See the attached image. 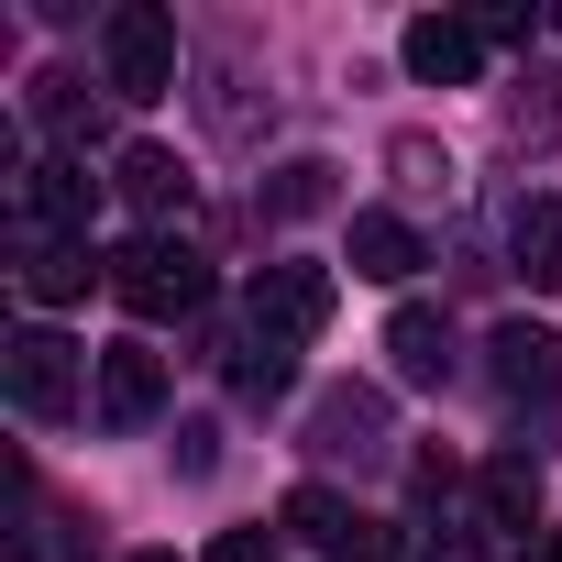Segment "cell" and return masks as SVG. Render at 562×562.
<instances>
[{"label":"cell","instance_id":"cell-1","mask_svg":"<svg viewBox=\"0 0 562 562\" xmlns=\"http://www.w3.org/2000/svg\"><path fill=\"white\" fill-rule=\"evenodd\" d=\"M111 299H122L133 321H199V310H210V254L177 243V232H144V243L111 254Z\"/></svg>","mask_w":562,"mask_h":562},{"label":"cell","instance_id":"cell-2","mask_svg":"<svg viewBox=\"0 0 562 562\" xmlns=\"http://www.w3.org/2000/svg\"><path fill=\"white\" fill-rule=\"evenodd\" d=\"M89 375H100V364H78V342H67V331H45V321L0 342V386H12V408H23V419H67V408L89 397Z\"/></svg>","mask_w":562,"mask_h":562},{"label":"cell","instance_id":"cell-3","mask_svg":"<svg viewBox=\"0 0 562 562\" xmlns=\"http://www.w3.org/2000/svg\"><path fill=\"white\" fill-rule=\"evenodd\" d=\"M100 67H111V100H166L177 89V23L155 0H122L100 23Z\"/></svg>","mask_w":562,"mask_h":562},{"label":"cell","instance_id":"cell-4","mask_svg":"<svg viewBox=\"0 0 562 562\" xmlns=\"http://www.w3.org/2000/svg\"><path fill=\"white\" fill-rule=\"evenodd\" d=\"M331 299H342V288H331V265H299V254H288V265H265V276H254V331L299 353L310 331H331Z\"/></svg>","mask_w":562,"mask_h":562},{"label":"cell","instance_id":"cell-5","mask_svg":"<svg viewBox=\"0 0 562 562\" xmlns=\"http://www.w3.org/2000/svg\"><path fill=\"white\" fill-rule=\"evenodd\" d=\"M89 408H100L111 430H144V419L166 408V353H155V342H111L100 375H89Z\"/></svg>","mask_w":562,"mask_h":562},{"label":"cell","instance_id":"cell-6","mask_svg":"<svg viewBox=\"0 0 562 562\" xmlns=\"http://www.w3.org/2000/svg\"><path fill=\"white\" fill-rule=\"evenodd\" d=\"M89 210H100V177H89L78 155H45V166L23 177V221H34L45 243H89Z\"/></svg>","mask_w":562,"mask_h":562},{"label":"cell","instance_id":"cell-7","mask_svg":"<svg viewBox=\"0 0 562 562\" xmlns=\"http://www.w3.org/2000/svg\"><path fill=\"white\" fill-rule=\"evenodd\" d=\"M397 56H408V78H430V89H463V78L485 67V34H474V23H452V12H419V23L397 34Z\"/></svg>","mask_w":562,"mask_h":562},{"label":"cell","instance_id":"cell-8","mask_svg":"<svg viewBox=\"0 0 562 562\" xmlns=\"http://www.w3.org/2000/svg\"><path fill=\"white\" fill-rule=\"evenodd\" d=\"M89 288H111V254L45 243V232H34V254H23V299H34V310H67V299H89Z\"/></svg>","mask_w":562,"mask_h":562},{"label":"cell","instance_id":"cell-9","mask_svg":"<svg viewBox=\"0 0 562 562\" xmlns=\"http://www.w3.org/2000/svg\"><path fill=\"white\" fill-rule=\"evenodd\" d=\"M485 353H496V386H507V397H551V386H562V342H551L540 321H496Z\"/></svg>","mask_w":562,"mask_h":562},{"label":"cell","instance_id":"cell-10","mask_svg":"<svg viewBox=\"0 0 562 562\" xmlns=\"http://www.w3.org/2000/svg\"><path fill=\"white\" fill-rule=\"evenodd\" d=\"M386 364H397V386H441L452 375V321L441 310H397L386 321Z\"/></svg>","mask_w":562,"mask_h":562},{"label":"cell","instance_id":"cell-11","mask_svg":"<svg viewBox=\"0 0 562 562\" xmlns=\"http://www.w3.org/2000/svg\"><path fill=\"white\" fill-rule=\"evenodd\" d=\"M375 441H386V397L375 386H331L310 408V452H375Z\"/></svg>","mask_w":562,"mask_h":562},{"label":"cell","instance_id":"cell-12","mask_svg":"<svg viewBox=\"0 0 562 562\" xmlns=\"http://www.w3.org/2000/svg\"><path fill=\"white\" fill-rule=\"evenodd\" d=\"M353 276H375V288L419 276V232H408L397 210H353Z\"/></svg>","mask_w":562,"mask_h":562},{"label":"cell","instance_id":"cell-13","mask_svg":"<svg viewBox=\"0 0 562 562\" xmlns=\"http://www.w3.org/2000/svg\"><path fill=\"white\" fill-rule=\"evenodd\" d=\"M474 496H485V529H518V540H540V463H518V452H496Z\"/></svg>","mask_w":562,"mask_h":562},{"label":"cell","instance_id":"cell-14","mask_svg":"<svg viewBox=\"0 0 562 562\" xmlns=\"http://www.w3.org/2000/svg\"><path fill=\"white\" fill-rule=\"evenodd\" d=\"M122 199H133L144 221H177V210H188V166H177L166 144H133V155H122Z\"/></svg>","mask_w":562,"mask_h":562},{"label":"cell","instance_id":"cell-15","mask_svg":"<svg viewBox=\"0 0 562 562\" xmlns=\"http://www.w3.org/2000/svg\"><path fill=\"white\" fill-rule=\"evenodd\" d=\"M288 386H299V353H288V342H265V331L232 342V397H243V408H276Z\"/></svg>","mask_w":562,"mask_h":562},{"label":"cell","instance_id":"cell-16","mask_svg":"<svg viewBox=\"0 0 562 562\" xmlns=\"http://www.w3.org/2000/svg\"><path fill=\"white\" fill-rule=\"evenodd\" d=\"M518 276L562 288V199H518Z\"/></svg>","mask_w":562,"mask_h":562},{"label":"cell","instance_id":"cell-17","mask_svg":"<svg viewBox=\"0 0 562 562\" xmlns=\"http://www.w3.org/2000/svg\"><path fill=\"white\" fill-rule=\"evenodd\" d=\"M331 177H342L331 155H299V166H276V188H265V210H276V221H310V210H331V199H342Z\"/></svg>","mask_w":562,"mask_h":562},{"label":"cell","instance_id":"cell-18","mask_svg":"<svg viewBox=\"0 0 562 562\" xmlns=\"http://www.w3.org/2000/svg\"><path fill=\"white\" fill-rule=\"evenodd\" d=\"M288 529H299V540H321V551H342V540H353L364 518H353V507H342L331 485H299V496H288Z\"/></svg>","mask_w":562,"mask_h":562},{"label":"cell","instance_id":"cell-19","mask_svg":"<svg viewBox=\"0 0 562 562\" xmlns=\"http://www.w3.org/2000/svg\"><path fill=\"white\" fill-rule=\"evenodd\" d=\"M34 122H45L56 144H89V133H100V111H89L78 78H45V89H34Z\"/></svg>","mask_w":562,"mask_h":562},{"label":"cell","instance_id":"cell-20","mask_svg":"<svg viewBox=\"0 0 562 562\" xmlns=\"http://www.w3.org/2000/svg\"><path fill=\"white\" fill-rule=\"evenodd\" d=\"M551 133H562V78L529 67V89L507 100V144H551Z\"/></svg>","mask_w":562,"mask_h":562},{"label":"cell","instance_id":"cell-21","mask_svg":"<svg viewBox=\"0 0 562 562\" xmlns=\"http://www.w3.org/2000/svg\"><path fill=\"white\" fill-rule=\"evenodd\" d=\"M386 166H397V177H408L419 199H430V188H452V155H441L430 133H397V144H386Z\"/></svg>","mask_w":562,"mask_h":562},{"label":"cell","instance_id":"cell-22","mask_svg":"<svg viewBox=\"0 0 562 562\" xmlns=\"http://www.w3.org/2000/svg\"><path fill=\"white\" fill-rule=\"evenodd\" d=\"M210 562H276V529H221Z\"/></svg>","mask_w":562,"mask_h":562},{"label":"cell","instance_id":"cell-23","mask_svg":"<svg viewBox=\"0 0 562 562\" xmlns=\"http://www.w3.org/2000/svg\"><path fill=\"white\" fill-rule=\"evenodd\" d=\"M419 562H474V540H430V551H419Z\"/></svg>","mask_w":562,"mask_h":562},{"label":"cell","instance_id":"cell-24","mask_svg":"<svg viewBox=\"0 0 562 562\" xmlns=\"http://www.w3.org/2000/svg\"><path fill=\"white\" fill-rule=\"evenodd\" d=\"M518 562H562V529H540V540H529V551H518Z\"/></svg>","mask_w":562,"mask_h":562},{"label":"cell","instance_id":"cell-25","mask_svg":"<svg viewBox=\"0 0 562 562\" xmlns=\"http://www.w3.org/2000/svg\"><path fill=\"white\" fill-rule=\"evenodd\" d=\"M133 562H177V551H133Z\"/></svg>","mask_w":562,"mask_h":562}]
</instances>
